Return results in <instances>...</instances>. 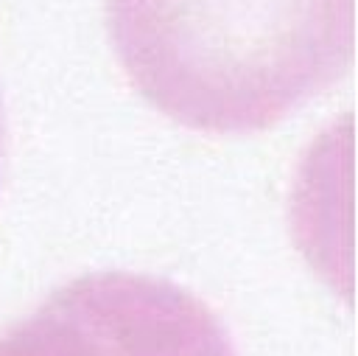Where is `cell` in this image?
I'll return each instance as SVG.
<instances>
[{
  "label": "cell",
  "mask_w": 358,
  "mask_h": 356,
  "mask_svg": "<svg viewBox=\"0 0 358 356\" xmlns=\"http://www.w3.org/2000/svg\"><path fill=\"white\" fill-rule=\"evenodd\" d=\"M120 62L171 109H280L341 76L352 0H106Z\"/></svg>",
  "instance_id": "obj_1"
},
{
  "label": "cell",
  "mask_w": 358,
  "mask_h": 356,
  "mask_svg": "<svg viewBox=\"0 0 358 356\" xmlns=\"http://www.w3.org/2000/svg\"><path fill=\"white\" fill-rule=\"evenodd\" d=\"M3 151H6V112H3V93H0V168H3Z\"/></svg>",
  "instance_id": "obj_2"
}]
</instances>
